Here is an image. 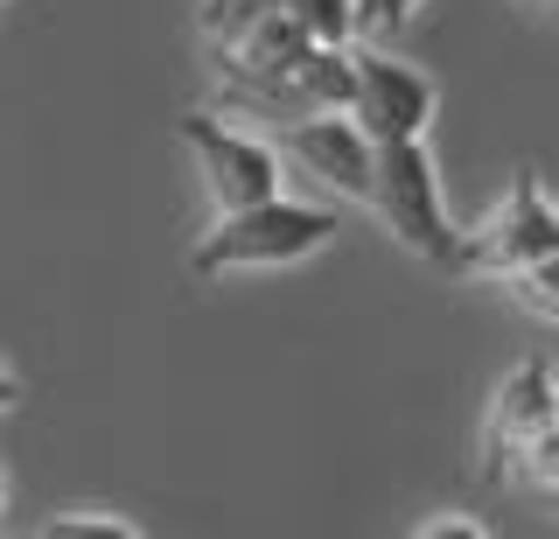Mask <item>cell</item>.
I'll list each match as a JSON object with an SVG mask.
<instances>
[{"mask_svg": "<svg viewBox=\"0 0 559 539\" xmlns=\"http://www.w3.org/2000/svg\"><path fill=\"white\" fill-rule=\"evenodd\" d=\"M336 238V211L329 203H301V197H266V203H245V211L210 218V232L189 253V273L197 281H238V273H280V267H301Z\"/></svg>", "mask_w": 559, "mask_h": 539, "instance_id": "1", "label": "cell"}, {"mask_svg": "<svg viewBox=\"0 0 559 539\" xmlns=\"http://www.w3.org/2000/svg\"><path fill=\"white\" fill-rule=\"evenodd\" d=\"M371 211L384 218V232H392L413 259H427V267H448V273H454L462 224L448 218L441 168H433V148H427V141H384V148H378Z\"/></svg>", "mask_w": 559, "mask_h": 539, "instance_id": "2", "label": "cell"}, {"mask_svg": "<svg viewBox=\"0 0 559 539\" xmlns=\"http://www.w3.org/2000/svg\"><path fill=\"white\" fill-rule=\"evenodd\" d=\"M175 133H182V148H189V162H197V183H203V197H210V211H245V203H266L287 189V162H280V148H273V133H259V127H238V119H224L217 106H197V113H182L175 119Z\"/></svg>", "mask_w": 559, "mask_h": 539, "instance_id": "3", "label": "cell"}, {"mask_svg": "<svg viewBox=\"0 0 559 539\" xmlns=\"http://www.w3.org/2000/svg\"><path fill=\"white\" fill-rule=\"evenodd\" d=\"M349 84H357V43L349 49L314 43L280 78L217 84V113L224 119H259V133H280L287 119H308V113H349Z\"/></svg>", "mask_w": 559, "mask_h": 539, "instance_id": "4", "label": "cell"}, {"mask_svg": "<svg viewBox=\"0 0 559 539\" xmlns=\"http://www.w3.org/2000/svg\"><path fill=\"white\" fill-rule=\"evenodd\" d=\"M546 253H559V203L538 189V176H518L483 211L476 232H462L454 273H468V281H503V273L532 267V259H546Z\"/></svg>", "mask_w": 559, "mask_h": 539, "instance_id": "5", "label": "cell"}, {"mask_svg": "<svg viewBox=\"0 0 559 539\" xmlns=\"http://www.w3.org/2000/svg\"><path fill=\"white\" fill-rule=\"evenodd\" d=\"M287 176H308L322 197L336 203H371V176H378V141L357 127L349 113H308V119H287L273 133Z\"/></svg>", "mask_w": 559, "mask_h": 539, "instance_id": "6", "label": "cell"}, {"mask_svg": "<svg viewBox=\"0 0 559 539\" xmlns=\"http://www.w3.org/2000/svg\"><path fill=\"white\" fill-rule=\"evenodd\" d=\"M433 106H441V92H433L427 71L384 57V49H357L349 119H357V127L371 133L378 148H384V141H427V133H433Z\"/></svg>", "mask_w": 559, "mask_h": 539, "instance_id": "7", "label": "cell"}, {"mask_svg": "<svg viewBox=\"0 0 559 539\" xmlns=\"http://www.w3.org/2000/svg\"><path fill=\"white\" fill-rule=\"evenodd\" d=\"M559 399V372L546 358H518L503 372V386L489 392V413H483V477L489 483H511L518 477V456L532 448V434L546 427Z\"/></svg>", "mask_w": 559, "mask_h": 539, "instance_id": "8", "label": "cell"}, {"mask_svg": "<svg viewBox=\"0 0 559 539\" xmlns=\"http://www.w3.org/2000/svg\"><path fill=\"white\" fill-rule=\"evenodd\" d=\"M301 49H314L301 28H294V14L287 8H273L266 22H252L245 36L231 43H217L210 57H217V84H259V78H280Z\"/></svg>", "mask_w": 559, "mask_h": 539, "instance_id": "9", "label": "cell"}, {"mask_svg": "<svg viewBox=\"0 0 559 539\" xmlns=\"http://www.w3.org/2000/svg\"><path fill=\"white\" fill-rule=\"evenodd\" d=\"M280 8L294 14V28H301L308 43L349 49V43L364 36V22H357V0H280Z\"/></svg>", "mask_w": 559, "mask_h": 539, "instance_id": "10", "label": "cell"}, {"mask_svg": "<svg viewBox=\"0 0 559 539\" xmlns=\"http://www.w3.org/2000/svg\"><path fill=\"white\" fill-rule=\"evenodd\" d=\"M503 288H511V302L532 308L538 323H559V253L532 259V267H518V273H503Z\"/></svg>", "mask_w": 559, "mask_h": 539, "instance_id": "11", "label": "cell"}, {"mask_svg": "<svg viewBox=\"0 0 559 539\" xmlns=\"http://www.w3.org/2000/svg\"><path fill=\"white\" fill-rule=\"evenodd\" d=\"M524 491H559V399H552V413H546V427L532 434V448L518 456V477Z\"/></svg>", "mask_w": 559, "mask_h": 539, "instance_id": "12", "label": "cell"}, {"mask_svg": "<svg viewBox=\"0 0 559 539\" xmlns=\"http://www.w3.org/2000/svg\"><path fill=\"white\" fill-rule=\"evenodd\" d=\"M280 8V0H203V43L217 49V43H231V36H245L252 22H266V14Z\"/></svg>", "mask_w": 559, "mask_h": 539, "instance_id": "13", "label": "cell"}, {"mask_svg": "<svg viewBox=\"0 0 559 539\" xmlns=\"http://www.w3.org/2000/svg\"><path fill=\"white\" fill-rule=\"evenodd\" d=\"M43 539H140V526H127V518H98V512H70V518H49Z\"/></svg>", "mask_w": 559, "mask_h": 539, "instance_id": "14", "label": "cell"}, {"mask_svg": "<svg viewBox=\"0 0 559 539\" xmlns=\"http://www.w3.org/2000/svg\"><path fill=\"white\" fill-rule=\"evenodd\" d=\"M419 14V0H357V22H364V36H399Z\"/></svg>", "mask_w": 559, "mask_h": 539, "instance_id": "15", "label": "cell"}, {"mask_svg": "<svg viewBox=\"0 0 559 539\" xmlns=\"http://www.w3.org/2000/svg\"><path fill=\"white\" fill-rule=\"evenodd\" d=\"M413 539H489V526H483V518H454V512H441V518H419Z\"/></svg>", "mask_w": 559, "mask_h": 539, "instance_id": "16", "label": "cell"}, {"mask_svg": "<svg viewBox=\"0 0 559 539\" xmlns=\"http://www.w3.org/2000/svg\"><path fill=\"white\" fill-rule=\"evenodd\" d=\"M14 399H22V386H14V372H0V413H8Z\"/></svg>", "mask_w": 559, "mask_h": 539, "instance_id": "17", "label": "cell"}, {"mask_svg": "<svg viewBox=\"0 0 559 539\" xmlns=\"http://www.w3.org/2000/svg\"><path fill=\"white\" fill-rule=\"evenodd\" d=\"M0 512H8V477H0Z\"/></svg>", "mask_w": 559, "mask_h": 539, "instance_id": "18", "label": "cell"}, {"mask_svg": "<svg viewBox=\"0 0 559 539\" xmlns=\"http://www.w3.org/2000/svg\"><path fill=\"white\" fill-rule=\"evenodd\" d=\"M538 8H546V14H559V0H538Z\"/></svg>", "mask_w": 559, "mask_h": 539, "instance_id": "19", "label": "cell"}, {"mask_svg": "<svg viewBox=\"0 0 559 539\" xmlns=\"http://www.w3.org/2000/svg\"><path fill=\"white\" fill-rule=\"evenodd\" d=\"M552 504H559V491H552Z\"/></svg>", "mask_w": 559, "mask_h": 539, "instance_id": "20", "label": "cell"}]
</instances>
